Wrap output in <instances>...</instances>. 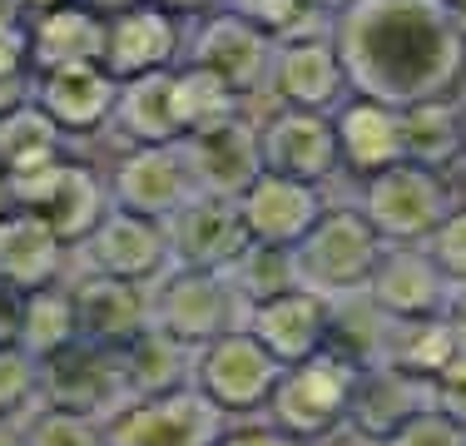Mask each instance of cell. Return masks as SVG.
I'll return each mask as SVG.
<instances>
[{"label": "cell", "instance_id": "1", "mask_svg": "<svg viewBox=\"0 0 466 446\" xmlns=\"http://www.w3.org/2000/svg\"><path fill=\"white\" fill-rule=\"evenodd\" d=\"M328 30L352 95L407 109L466 85V25L447 0H348Z\"/></svg>", "mask_w": 466, "mask_h": 446}, {"label": "cell", "instance_id": "2", "mask_svg": "<svg viewBox=\"0 0 466 446\" xmlns=\"http://www.w3.org/2000/svg\"><path fill=\"white\" fill-rule=\"evenodd\" d=\"M358 372L362 367L342 352H313L303 362H288L279 387H273V401L263 411V421H273L279 431L298 441H323L338 427H348L352 417V392H358Z\"/></svg>", "mask_w": 466, "mask_h": 446}, {"label": "cell", "instance_id": "3", "mask_svg": "<svg viewBox=\"0 0 466 446\" xmlns=\"http://www.w3.org/2000/svg\"><path fill=\"white\" fill-rule=\"evenodd\" d=\"M382 253H387V243L377 238V228L362 218L358 204H328V214L313 223V233L293 248L298 283L323 298L368 293Z\"/></svg>", "mask_w": 466, "mask_h": 446}, {"label": "cell", "instance_id": "4", "mask_svg": "<svg viewBox=\"0 0 466 446\" xmlns=\"http://www.w3.org/2000/svg\"><path fill=\"white\" fill-rule=\"evenodd\" d=\"M352 204L362 208V218L377 228L382 243H427L441 228V218L457 208V198H451V184L441 169L402 159L392 169L362 178Z\"/></svg>", "mask_w": 466, "mask_h": 446}, {"label": "cell", "instance_id": "5", "mask_svg": "<svg viewBox=\"0 0 466 446\" xmlns=\"http://www.w3.org/2000/svg\"><path fill=\"white\" fill-rule=\"evenodd\" d=\"M149 303H154V332L174 338L188 352L248 322L243 293L233 288L228 273H214V268H169L154 283Z\"/></svg>", "mask_w": 466, "mask_h": 446}, {"label": "cell", "instance_id": "6", "mask_svg": "<svg viewBox=\"0 0 466 446\" xmlns=\"http://www.w3.org/2000/svg\"><path fill=\"white\" fill-rule=\"evenodd\" d=\"M228 427V411H218L194 382H184L169 392H139L109 411L105 446H218Z\"/></svg>", "mask_w": 466, "mask_h": 446}, {"label": "cell", "instance_id": "7", "mask_svg": "<svg viewBox=\"0 0 466 446\" xmlns=\"http://www.w3.org/2000/svg\"><path fill=\"white\" fill-rule=\"evenodd\" d=\"M279 377H283V362L248 328H233L224 338L194 348V367H188V382L214 401L218 411H228L233 421L263 417Z\"/></svg>", "mask_w": 466, "mask_h": 446}, {"label": "cell", "instance_id": "8", "mask_svg": "<svg viewBox=\"0 0 466 446\" xmlns=\"http://www.w3.org/2000/svg\"><path fill=\"white\" fill-rule=\"evenodd\" d=\"M10 188H15V204L40 214L70 248H80L105 223L109 208H115L109 174H99L95 164L75 159V154H60L55 164H46V169H35L25 178H10Z\"/></svg>", "mask_w": 466, "mask_h": 446}, {"label": "cell", "instance_id": "9", "mask_svg": "<svg viewBox=\"0 0 466 446\" xmlns=\"http://www.w3.org/2000/svg\"><path fill=\"white\" fill-rule=\"evenodd\" d=\"M273 50L279 40L268 35L263 25H253L248 15H238L233 5L214 10V15L194 20L188 25V65L218 75L233 95L253 99V95H268V75H273Z\"/></svg>", "mask_w": 466, "mask_h": 446}, {"label": "cell", "instance_id": "10", "mask_svg": "<svg viewBox=\"0 0 466 446\" xmlns=\"http://www.w3.org/2000/svg\"><path fill=\"white\" fill-rule=\"evenodd\" d=\"M109 194H115V208H129V214L144 218H174L204 188L194 178L184 139H174V144H125V154L109 169Z\"/></svg>", "mask_w": 466, "mask_h": 446}, {"label": "cell", "instance_id": "11", "mask_svg": "<svg viewBox=\"0 0 466 446\" xmlns=\"http://www.w3.org/2000/svg\"><path fill=\"white\" fill-rule=\"evenodd\" d=\"M75 253H80L85 273H109V278H125V283H149V288L174 268L169 223L129 214V208H109L105 223H99V228Z\"/></svg>", "mask_w": 466, "mask_h": 446}, {"label": "cell", "instance_id": "12", "mask_svg": "<svg viewBox=\"0 0 466 446\" xmlns=\"http://www.w3.org/2000/svg\"><path fill=\"white\" fill-rule=\"evenodd\" d=\"M263 139V169L303 178V184H332L342 178V154H338V129H332L328 109H293L273 105L258 119Z\"/></svg>", "mask_w": 466, "mask_h": 446}, {"label": "cell", "instance_id": "13", "mask_svg": "<svg viewBox=\"0 0 466 446\" xmlns=\"http://www.w3.org/2000/svg\"><path fill=\"white\" fill-rule=\"evenodd\" d=\"M352 95L348 65H342L332 30H303L288 35L273 50V75H268V99L273 105H293V109H338Z\"/></svg>", "mask_w": 466, "mask_h": 446}, {"label": "cell", "instance_id": "14", "mask_svg": "<svg viewBox=\"0 0 466 446\" xmlns=\"http://www.w3.org/2000/svg\"><path fill=\"white\" fill-rule=\"evenodd\" d=\"M184 55H188V20L169 15L154 0L125 10V15H109L105 25V65L119 80L174 70V65H184Z\"/></svg>", "mask_w": 466, "mask_h": 446}, {"label": "cell", "instance_id": "15", "mask_svg": "<svg viewBox=\"0 0 466 446\" xmlns=\"http://www.w3.org/2000/svg\"><path fill=\"white\" fill-rule=\"evenodd\" d=\"M328 188L323 184H303V178H288L263 169L248 188L238 194L243 223H248L253 243H268V248H298V243L313 233V223L328 214Z\"/></svg>", "mask_w": 466, "mask_h": 446}, {"label": "cell", "instance_id": "16", "mask_svg": "<svg viewBox=\"0 0 466 446\" xmlns=\"http://www.w3.org/2000/svg\"><path fill=\"white\" fill-rule=\"evenodd\" d=\"M169 223V243H174V268H214L228 273L248 248V223H243L238 198L228 194H194Z\"/></svg>", "mask_w": 466, "mask_h": 446}, {"label": "cell", "instance_id": "17", "mask_svg": "<svg viewBox=\"0 0 466 446\" xmlns=\"http://www.w3.org/2000/svg\"><path fill=\"white\" fill-rule=\"evenodd\" d=\"M332 129H338V154H342V178L362 184V178L392 169L407 159V125L402 109L372 95H348L332 109Z\"/></svg>", "mask_w": 466, "mask_h": 446}, {"label": "cell", "instance_id": "18", "mask_svg": "<svg viewBox=\"0 0 466 446\" xmlns=\"http://www.w3.org/2000/svg\"><path fill=\"white\" fill-rule=\"evenodd\" d=\"M368 298L387 312L392 322H421L441 318L451 303V283L427 253V243H387L382 263H377Z\"/></svg>", "mask_w": 466, "mask_h": 446}, {"label": "cell", "instance_id": "19", "mask_svg": "<svg viewBox=\"0 0 466 446\" xmlns=\"http://www.w3.org/2000/svg\"><path fill=\"white\" fill-rule=\"evenodd\" d=\"M129 397H135V387H129L125 357L109 352V348L75 342L70 352H60L46 362V401L90 411V417L105 421L109 411H119Z\"/></svg>", "mask_w": 466, "mask_h": 446}, {"label": "cell", "instance_id": "20", "mask_svg": "<svg viewBox=\"0 0 466 446\" xmlns=\"http://www.w3.org/2000/svg\"><path fill=\"white\" fill-rule=\"evenodd\" d=\"M154 288L149 283H125L109 273H80L75 278V303H80V338L95 348L125 352L154 328Z\"/></svg>", "mask_w": 466, "mask_h": 446}, {"label": "cell", "instance_id": "21", "mask_svg": "<svg viewBox=\"0 0 466 446\" xmlns=\"http://www.w3.org/2000/svg\"><path fill=\"white\" fill-rule=\"evenodd\" d=\"M243 328L263 342L279 362H303V357L328 348L332 332V298L313 293V288H288L279 298H263V303L248 308V322Z\"/></svg>", "mask_w": 466, "mask_h": 446}, {"label": "cell", "instance_id": "22", "mask_svg": "<svg viewBox=\"0 0 466 446\" xmlns=\"http://www.w3.org/2000/svg\"><path fill=\"white\" fill-rule=\"evenodd\" d=\"M35 105L65 129V139L99 134V129L115 125L119 75H109V65H70V70H40V75H35Z\"/></svg>", "mask_w": 466, "mask_h": 446}, {"label": "cell", "instance_id": "23", "mask_svg": "<svg viewBox=\"0 0 466 446\" xmlns=\"http://www.w3.org/2000/svg\"><path fill=\"white\" fill-rule=\"evenodd\" d=\"M75 248L30 208H10L0 218V283L15 293H35L46 283H60L70 273Z\"/></svg>", "mask_w": 466, "mask_h": 446}, {"label": "cell", "instance_id": "24", "mask_svg": "<svg viewBox=\"0 0 466 446\" xmlns=\"http://www.w3.org/2000/svg\"><path fill=\"white\" fill-rule=\"evenodd\" d=\"M184 149H188V164H194V178L204 194L238 198L263 174V139L248 115L228 119V125H214L204 134H188Z\"/></svg>", "mask_w": 466, "mask_h": 446}, {"label": "cell", "instance_id": "25", "mask_svg": "<svg viewBox=\"0 0 466 446\" xmlns=\"http://www.w3.org/2000/svg\"><path fill=\"white\" fill-rule=\"evenodd\" d=\"M437 401V387L412 377L407 367L397 362H372L358 372V392H352V417L348 427L358 431L362 441H382L387 431H397L412 411L431 407Z\"/></svg>", "mask_w": 466, "mask_h": 446}, {"label": "cell", "instance_id": "26", "mask_svg": "<svg viewBox=\"0 0 466 446\" xmlns=\"http://www.w3.org/2000/svg\"><path fill=\"white\" fill-rule=\"evenodd\" d=\"M105 15H95L80 0L35 10L25 15V40H30V60L40 70H70V65H105Z\"/></svg>", "mask_w": 466, "mask_h": 446}, {"label": "cell", "instance_id": "27", "mask_svg": "<svg viewBox=\"0 0 466 446\" xmlns=\"http://www.w3.org/2000/svg\"><path fill=\"white\" fill-rule=\"evenodd\" d=\"M125 144H174L184 139V109H179V65L139 80H119L115 125Z\"/></svg>", "mask_w": 466, "mask_h": 446}, {"label": "cell", "instance_id": "28", "mask_svg": "<svg viewBox=\"0 0 466 446\" xmlns=\"http://www.w3.org/2000/svg\"><path fill=\"white\" fill-rule=\"evenodd\" d=\"M80 338V303H75V283L60 278V283H46L35 293H25L20 303V348H30L40 362L70 352Z\"/></svg>", "mask_w": 466, "mask_h": 446}, {"label": "cell", "instance_id": "29", "mask_svg": "<svg viewBox=\"0 0 466 446\" xmlns=\"http://www.w3.org/2000/svg\"><path fill=\"white\" fill-rule=\"evenodd\" d=\"M60 154H70L65 149V129L55 125L35 99L10 109V115H0V174L5 178H25V174L55 164Z\"/></svg>", "mask_w": 466, "mask_h": 446}, {"label": "cell", "instance_id": "30", "mask_svg": "<svg viewBox=\"0 0 466 446\" xmlns=\"http://www.w3.org/2000/svg\"><path fill=\"white\" fill-rule=\"evenodd\" d=\"M407 125V159L427 164V169H447L461 164V99H421L402 109Z\"/></svg>", "mask_w": 466, "mask_h": 446}, {"label": "cell", "instance_id": "31", "mask_svg": "<svg viewBox=\"0 0 466 446\" xmlns=\"http://www.w3.org/2000/svg\"><path fill=\"white\" fill-rule=\"evenodd\" d=\"M125 372H129V387L139 392H169V387H184L188 382V367H194V352L179 348L174 338H164V332H144L139 342H129L125 352Z\"/></svg>", "mask_w": 466, "mask_h": 446}, {"label": "cell", "instance_id": "32", "mask_svg": "<svg viewBox=\"0 0 466 446\" xmlns=\"http://www.w3.org/2000/svg\"><path fill=\"white\" fill-rule=\"evenodd\" d=\"M248 99L233 95V89L218 80V75L198 70V65H179V109H184V139L188 134H204L214 125H228V119L243 115Z\"/></svg>", "mask_w": 466, "mask_h": 446}, {"label": "cell", "instance_id": "33", "mask_svg": "<svg viewBox=\"0 0 466 446\" xmlns=\"http://www.w3.org/2000/svg\"><path fill=\"white\" fill-rule=\"evenodd\" d=\"M233 288L243 293V303H263V298H279L288 288H298V263L293 248H268V243H248L243 258L228 268Z\"/></svg>", "mask_w": 466, "mask_h": 446}, {"label": "cell", "instance_id": "34", "mask_svg": "<svg viewBox=\"0 0 466 446\" xmlns=\"http://www.w3.org/2000/svg\"><path fill=\"white\" fill-rule=\"evenodd\" d=\"M46 401V362L20 342L0 348V417H30Z\"/></svg>", "mask_w": 466, "mask_h": 446}, {"label": "cell", "instance_id": "35", "mask_svg": "<svg viewBox=\"0 0 466 446\" xmlns=\"http://www.w3.org/2000/svg\"><path fill=\"white\" fill-rule=\"evenodd\" d=\"M25 446H105V421L60 401H40L25 417Z\"/></svg>", "mask_w": 466, "mask_h": 446}, {"label": "cell", "instance_id": "36", "mask_svg": "<svg viewBox=\"0 0 466 446\" xmlns=\"http://www.w3.org/2000/svg\"><path fill=\"white\" fill-rule=\"evenodd\" d=\"M35 99V60L25 40V15L0 20V115Z\"/></svg>", "mask_w": 466, "mask_h": 446}, {"label": "cell", "instance_id": "37", "mask_svg": "<svg viewBox=\"0 0 466 446\" xmlns=\"http://www.w3.org/2000/svg\"><path fill=\"white\" fill-rule=\"evenodd\" d=\"M377 446H466V421L431 401V407L412 411L397 431H387Z\"/></svg>", "mask_w": 466, "mask_h": 446}, {"label": "cell", "instance_id": "38", "mask_svg": "<svg viewBox=\"0 0 466 446\" xmlns=\"http://www.w3.org/2000/svg\"><path fill=\"white\" fill-rule=\"evenodd\" d=\"M427 253L437 258V268L447 273L451 288H466V204H457L441 218V228L427 238Z\"/></svg>", "mask_w": 466, "mask_h": 446}, {"label": "cell", "instance_id": "39", "mask_svg": "<svg viewBox=\"0 0 466 446\" xmlns=\"http://www.w3.org/2000/svg\"><path fill=\"white\" fill-rule=\"evenodd\" d=\"M218 446H308L298 437H288V431H279L273 421H253V427H243V421H233V427L218 437Z\"/></svg>", "mask_w": 466, "mask_h": 446}, {"label": "cell", "instance_id": "40", "mask_svg": "<svg viewBox=\"0 0 466 446\" xmlns=\"http://www.w3.org/2000/svg\"><path fill=\"white\" fill-rule=\"evenodd\" d=\"M20 303H25V293L0 283V348H5V342H20Z\"/></svg>", "mask_w": 466, "mask_h": 446}, {"label": "cell", "instance_id": "41", "mask_svg": "<svg viewBox=\"0 0 466 446\" xmlns=\"http://www.w3.org/2000/svg\"><path fill=\"white\" fill-rule=\"evenodd\" d=\"M154 5H164L169 15H179V20H188V25H194V20H204V15H214V10H224L228 0H154Z\"/></svg>", "mask_w": 466, "mask_h": 446}, {"label": "cell", "instance_id": "42", "mask_svg": "<svg viewBox=\"0 0 466 446\" xmlns=\"http://www.w3.org/2000/svg\"><path fill=\"white\" fill-rule=\"evenodd\" d=\"M0 446H25V417H0Z\"/></svg>", "mask_w": 466, "mask_h": 446}, {"label": "cell", "instance_id": "43", "mask_svg": "<svg viewBox=\"0 0 466 446\" xmlns=\"http://www.w3.org/2000/svg\"><path fill=\"white\" fill-rule=\"evenodd\" d=\"M80 5H90L95 15H125V10H135V5H144V0H80Z\"/></svg>", "mask_w": 466, "mask_h": 446}, {"label": "cell", "instance_id": "44", "mask_svg": "<svg viewBox=\"0 0 466 446\" xmlns=\"http://www.w3.org/2000/svg\"><path fill=\"white\" fill-rule=\"evenodd\" d=\"M447 318H451V328L466 338V288H451V303H447Z\"/></svg>", "mask_w": 466, "mask_h": 446}, {"label": "cell", "instance_id": "45", "mask_svg": "<svg viewBox=\"0 0 466 446\" xmlns=\"http://www.w3.org/2000/svg\"><path fill=\"white\" fill-rule=\"evenodd\" d=\"M10 208H15V188H10V178L0 174V218H5Z\"/></svg>", "mask_w": 466, "mask_h": 446}, {"label": "cell", "instance_id": "46", "mask_svg": "<svg viewBox=\"0 0 466 446\" xmlns=\"http://www.w3.org/2000/svg\"><path fill=\"white\" fill-rule=\"evenodd\" d=\"M25 15H35V10H50V5H65V0H15Z\"/></svg>", "mask_w": 466, "mask_h": 446}, {"label": "cell", "instance_id": "47", "mask_svg": "<svg viewBox=\"0 0 466 446\" xmlns=\"http://www.w3.org/2000/svg\"><path fill=\"white\" fill-rule=\"evenodd\" d=\"M313 5H318V15H328V20H332L342 5H348V0H313Z\"/></svg>", "mask_w": 466, "mask_h": 446}, {"label": "cell", "instance_id": "48", "mask_svg": "<svg viewBox=\"0 0 466 446\" xmlns=\"http://www.w3.org/2000/svg\"><path fill=\"white\" fill-rule=\"evenodd\" d=\"M461 164H466V99H461Z\"/></svg>", "mask_w": 466, "mask_h": 446}, {"label": "cell", "instance_id": "49", "mask_svg": "<svg viewBox=\"0 0 466 446\" xmlns=\"http://www.w3.org/2000/svg\"><path fill=\"white\" fill-rule=\"evenodd\" d=\"M447 5L457 10V20H461V25H466V0H447Z\"/></svg>", "mask_w": 466, "mask_h": 446}]
</instances>
